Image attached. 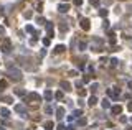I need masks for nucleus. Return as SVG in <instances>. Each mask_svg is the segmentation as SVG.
I'll return each instance as SVG.
<instances>
[{
    "mask_svg": "<svg viewBox=\"0 0 132 130\" xmlns=\"http://www.w3.org/2000/svg\"><path fill=\"white\" fill-rule=\"evenodd\" d=\"M8 74H10V77H12V79H15V81H20V79H22V73H20L17 68H10V69H8Z\"/></svg>",
    "mask_w": 132,
    "mask_h": 130,
    "instance_id": "obj_1",
    "label": "nucleus"
},
{
    "mask_svg": "<svg viewBox=\"0 0 132 130\" xmlns=\"http://www.w3.org/2000/svg\"><path fill=\"white\" fill-rule=\"evenodd\" d=\"M79 23H81V28H83L84 31H88V30L91 28V25H89L91 21H89V20H88V18H83V20H81V21H79Z\"/></svg>",
    "mask_w": 132,
    "mask_h": 130,
    "instance_id": "obj_2",
    "label": "nucleus"
},
{
    "mask_svg": "<svg viewBox=\"0 0 132 130\" xmlns=\"http://www.w3.org/2000/svg\"><path fill=\"white\" fill-rule=\"evenodd\" d=\"M0 49H2L3 53H8L10 51V40H3V45L0 46Z\"/></svg>",
    "mask_w": 132,
    "mask_h": 130,
    "instance_id": "obj_3",
    "label": "nucleus"
},
{
    "mask_svg": "<svg viewBox=\"0 0 132 130\" xmlns=\"http://www.w3.org/2000/svg\"><path fill=\"white\" fill-rule=\"evenodd\" d=\"M46 31H48V36L53 38V33H55V27H53V23H48V25H46Z\"/></svg>",
    "mask_w": 132,
    "mask_h": 130,
    "instance_id": "obj_4",
    "label": "nucleus"
},
{
    "mask_svg": "<svg viewBox=\"0 0 132 130\" xmlns=\"http://www.w3.org/2000/svg\"><path fill=\"white\" fill-rule=\"evenodd\" d=\"M68 10H69V5H68V3H61V5L58 7V12H59V13H66Z\"/></svg>",
    "mask_w": 132,
    "mask_h": 130,
    "instance_id": "obj_5",
    "label": "nucleus"
},
{
    "mask_svg": "<svg viewBox=\"0 0 132 130\" xmlns=\"http://www.w3.org/2000/svg\"><path fill=\"white\" fill-rule=\"evenodd\" d=\"M107 96H111L112 99H119V91H114V89H107Z\"/></svg>",
    "mask_w": 132,
    "mask_h": 130,
    "instance_id": "obj_6",
    "label": "nucleus"
},
{
    "mask_svg": "<svg viewBox=\"0 0 132 130\" xmlns=\"http://www.w3.org/2000/svg\"><path fill=\"white\" fill-rule=\"evenodd\" d=\"M61 87H63V91H71V84L66 81H61Z\"/></svg>",
    "mask_w": 132,
    "mask_h": 130,
    "instance_id": "obj_7",
    "label": "nucleus"
},
{
    "mask_svg": "<svg viewBox=\"0 0 132 130\" xmlns=\"http://www.w3.org/2000/svg\"><path fill=\"white\" fill-rule=\"evenodd\" d=\"M65 49H66V48L63 46V45H58V46L55 48V53H56V55H59V53H63Z\"/></svg>",
    "mask_w": 132,
    "mask_h": 130,
    "instance_id": "obj_8",
    "label": "nucleus"
},
{
    "mask_svg": "<svg viewBox=\"0 0 132 130\" xmlns=\"http://www.w3.org/2000/svg\"><path fill=\"white\" fill-rule=\"evenodd\" d=\"M56 114H58V115H56L58 119H63V115H65V109H63V107H59V109L56 110Z\"/></svg>",
    "mask_w": 132,
    "mask_h": 130,
    "instance_id": "obj_9",
    "label": "nucleus"
},
{
    "mask_svg": "<svg viewBox=\"0 0 132 130\" xmlns=\"http://www.w3.org/2000/svg\"><path fill=\"white\" fill-rule=\"evenodd\" d=\"M121 110H122L121 105H114V107H112V114H121Z\"/></svg>",
    "mask_w": 132,
    "mask_h": 130,
    "instance_id": "obj_10",
    "label": "nucleus"
},
{
    "mask_svg": "<svg viewBox=\"0 0 132 130\" xmlns=\"http://www.w3.org/2000/svg\"><path fill=\"white\" fill-rule=\"evenodd\" d=\"M96 102H97V97H96V96H91V97H89V102H88V104H89V105H94Z\"/></svg>",
    "mask_w": 132,
    "mask_h": 130,
    "instance_id": "obj_11",
    "label": "nucleus"
},
{
    "mask_svg": "<svg viewBox=\"0 0 132 130\" xmlns=\"http://www.w3.org/2000/svg\"><path fill=\"white\" fill-rule=\"evenodd\" d=\"M103 107H104V109H109V107H111V102H109V99H104V101H103Z\"/></svg>",
    "mask_w": 132,
    "mask_h": 130,
    "instance_id": "obj_12",
    "label": "nucleus"
},
{
    "mask_svg": "<svg viewBox=\"0 0 132 130\" xmlns=\"http://www.w3.org/2000/svg\"><path fill=\"white\" fill-rule=\"evenodd\" d=\"M5 87H7V81H5V79H2V81H0V91H3Z\"/></svg>",
    "mask_w": 132,
    "mask_h": 130,
    "instance_id": "obj_13",
    "label": "nucleus"
},
{
    "mask_svg": "<svg viewBox=\"0 0 132 130\" xmlns=\"http://www.w3.org/2000/svg\"><path fill=\"white\" fill-rule=\"evenodd\" d=\"M0 114H2V117H8V110L3 107V109H0Z\"/></svg>",
    "mask_w": 132,
    "mask_h": 130,
    "instance_id": "obj_14",
    "label": "nucleus"
},
{
    "mask_svg": "<svg viewBox=\"0 0 132 130\" xmlns=\"http://www.w3.org/2000/svg\"><path fill=\"white\" fill-rule=\"evenodd\" d=\"M89 3H91V5H94V7H97V5L101 3V0H89Z\"/></svg>",
    "mask_w": 132,
    "mask_h": 130,
    "instance_id": "obj_15",
    "label": "nucleus"
},
{
    "mask_svg": "<svg viewBox=\"0 0 132 130\" xmlns=\"http://www.w3.org/2000/svg\"><path fill=\"white\" fill-rule=\"evenodd\" d=\"M15 110H17V112H25V107H23V105H17Z\"/></svg>",
    "mask_w": 132,
    "mask_h": 130,
    "instance_id": "obj_16",
    "label": "nucleus"
},
{
    "mask_svg": "<svg viewBox=\"0 0 132 130\" xmlns=\"http://www.w3.org/2000/svg\"><path fill=\"white\" fill-rule=\"evenodd\" d=\"M51 96H53L51 91H46V92H45V99H51Z\"/></svg>",
    "mask_w": 132,
    "mask_h": 130,
    "instance_id": "obj_17",
    "label": "nucleus"
},
{
    "mask_svg": "<svg viewBox=\"0 0 132 130\" xmlns=\"http://www.w3.org/2000/svg\"><path fill=\"white\" fill-rule=\"evenodd\" d=\"M45 127H46L48 130H53V129H51V127H53V123H51V122H46V123H45Z\"/></svg>",
    "mask_w": 132,
    "mask_h": 130,
    "instance_id": "obj_18",
    "label": "nucleus"
},
{
    "mask_svg": "<svg viewBox=\"0 0 132 130\" xmlns=\"http://www.w3.org/2000/svg\"><path fill=\"white\" fill-rule=\"evenodd\" d=\"M99 15H101V17H107V10H101Z\"/></svg>",
    "mask_w": 132,
    "mask_h": 130,
    "instance_id": "obj_19",
    "label": "nucleus"
},
{
    "mask_svg": "<svg viewBox=\"0 0 132 130\" xmlns=\"http://www.w3.org/2000/svg\"><path fill=\"white\" fill-rule=\"evenodd\" d=\"M43 45H45V46L50 45V38H45V40H43Z\"/></svg>",
    "mask_w": 132,
    "mask_h": 130,
    "instance_id": "obj_20",
    "label": "nucleus"
},
{
    "mask_svg": "<svg viewBox=\"0 0 132 130\" xmlns=\"http://www.w3.org/2000/svg\"><path fill=\"white\" fill-rule=\"evenodd\" d=\"M56 99H63V92H61V91L56 92Z\"/></svg>",
    "mask_w": 132,
    "mask_h": 130,
    "instance_id": "obj_21",
    "label": "nucleus"
},
{
    "mask_svg": "<svg viewBox=\"0 0 132 130\" xmlns=\"http://www.w3.org/2000/svg\"><path fill=\"white\" fill-rule=\"evenodd\" d=\"M45 110H46V114H51V112H53V109H51V107L48 105V107H46V109H45Z\"/></svg>",
    "mask_w": 132,
    "mask_h": 130,
    "instance_id": "obj_22",
    "label": "nucleus"
},
{
    "mask_svg": "<svg viewBox=\"0 0 132 130\" xmlns=\"http://www.w3.org/2000/svg\"><path fill=\"white\" fill-rule=\"evenodd\" d=\"M38 23H45V18H41V17H38V20H37Z\"/></svg>",
    "mask_w": 132,
    "mask_h": 130,
    "instance_id": "obj_23",
    "label": "nucleus"
},
{
    "mask_svg": "<svg viewBox=\"0 0 132 130\" xmlns=\"http://www.w3.org/2000/svg\"><path fill=\"white\" fill-rule=\"evenodd\" d=\"M74 3H76V5H78V7H79V5L83 3V0H74Z\"/></svg>",
    "mask_w": 132,
    "mask_h": 130,
    "instance_id": "obj_24",
    "label": "nucleus"
},
{
    "mask_svg": "<svg viewBox=\"0 0 132 130\" xmlns=\"http://www.w3.org/2000/svg\"><path fill=\"white\" fill-rule=\"evenodd\" d=\"M127 107H129V110H132V102H129V105H127Z\"/></svg>",
    "mask_w": 132,
    "mask_h": 130,
    "instance_id": "obj_25",
    "label": "nucleus"
},
{
    "mask_svg": "<svg viewBox=\"0 0 132 130\" xmlns=\"http://www.w3.org/2000/svg\"><path fill=\"white\" fill-rule=\"evenodd\" d=\"M129 87H131V89H132V81H131V82H129Z\"/></svg>",
    "mask_w": 132,
    "mask_h": 130,
    "instance_id": "obj_26",
    "label": "nucleus"
},
{
    "mask_svg": "<svg viewBox=\"0 0 132 130\" xmlns=\"http://www.w3.org/2000/svg\"><path fill=\"white\" fill-rule=\"evenodd\" d=\"M129 12H131V13H132V5H131V7H129Z\"/></svg>",
    "mask_w": 132,
    "mask_h": 130,
    "instance_id": "obj_27",
    "label": "nucleus"
},
{
    "mask_svg": "<svg viewBox=\"0 0 132 130\" xmlns=\"http://www.w3.org/2000/svg\"><path fill=\"white\" fill-rule=\"evenodd\" d=\"M0 130H3V129H2V127H0Z\"/></svg>",
    "mask_w": 132,
    "mask_h": 130,
    "instance_id": "obj_28",
    "label": "nucleus"
}]
</instances>
